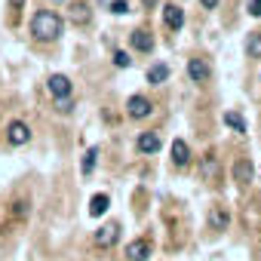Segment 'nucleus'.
<instances>
[{"label":"nucleus","mask_w":261,"mask_h":261,"mask_svg":"<svg viewBox=\"0 0 261 261\" xmlns=\"http://www.w3.org/2000/svg\"><path fill=\"white\" fill-rule=\"evenodd\" d=\"M95 160H98V148H89V151L83 154V163H80V172H83V175H89V172L95 169Z\"/></svg>","instance_id":"aec40b11"},{"label":"nucleus","mask_w":261,"mask_h":261,"mask_svg":"<svg viewBox=\"0 0 261 261\" xmlns=\"http://www.w3.org/2000/svg\"><path fill=\"white\" fill-rule=\"evenodd\" d=\"M224 126H230L237 136H246V120H243L237 111H227V114H224Z\"/></svg>","instance_id":"f3484780"},{"label":"nucleus","mask_w":261,"mask_h":261,"mask_svg":"<svg viewBox=\"0 0 261 261\" xmlns=\"http://www.w3.org/2000/svg\"><path fill=\"white\" fill-rule=\"evenodd\" d=\"M46 89H49V95H53V98H68V95L74 92L71 77H65V74H53V77L46 80Z\"/></svg>","instance_id":"0eeeda50"},{"label":"nucleus","mask_w":261,"mask_h":261,"mask_svg":"<svg viewBox=\"0 0 261 261\" xmlns=\"http://www.w3.org/2000/svg\"><path fill=\"white\" fill-rule=\"evenodd\" d=\"M89 19H92V13H89V7L86 4H71V22L74 25H89Z\"/></svg>","instance_id":"2eb2a0df"},{"label":"nucleus","mask_w":261,"mask_h":261,"mask_svg":"<svg viewBox=\"0 0 261 261\" xmlns=\"http://www.w3.org/2000/svg\"><path fill=\"white\" fill-rule=\"evenodd\" d=\"M169 154H172V166H188L191 163V148H188V142L185 139H175L172 142V148H169Z\"/></svg>","instance_id":"9b49d317"},{"label":"nucleus","mask_w":261,"mask_h":261,"mask_svg":"<svg viewBox=\"0 0 261 261\" xmlns=\"http://www.w3.org/2000/svg\"><path fill=\"white\" fill-rule=\"evenodd\" d=\"M56 108H59V114H71L74 111V98L68 95V98H56Z\"/></svg>","instance_id":"4be33fe9"},{"label":"nucleus","mask_w":261,"mask_h":261,"mask_svg":"<svg viewBox=\"0 0 261 261\" xmlns=\"http://www.w3.org/2000/svg\"><path fill=\"white\" fill-rule=\"evenodd\" d=\"M151 111H154V105H151L148 95H129V101H126V114L133 117V120H145V117H151Z\"/></svg>","instance_id":"39448f33"},{"label":"nucleus","mask_w":261,"mask_h":261,"mask_svg":"<svg viewBox=\"0 0 261 261\" xmlns=\"http://www.w3.org/2000/svg\"><path fill=\"white\" fill-rule=\"evenodd\" d=\"M129 40H133V46H136L139 53H151V49H154V37H151V31H145V28H136L133 34H129Z\"/></svg>","instance_id":"ddd939ff"},{"label":"nucleus","mask_w":261,"mask_h":261,"mask_svg":"<svg viewBox=\"0 0 261 261\" xmlns=\"http://www.w3.org/2000/svg\"><path fill=\"white\" fill-rule=\"evenodd\" d=\"M166 80H169V65L157 62V65L148 68V83H151V86H160V83H166Z\"/></svg>","instance_id":"4468645a"},{"label":"nucleus","mask_w":261,"mask_h":261,"mask_svg":"<svg viewBox=\"0 0 261 261\" xmlns=\"http://www.w3.org/2000/svg\"><path fill=\"white\" fill-rule=\"evenodd\" d=\"M10 7H13V10H22V7H25V0H10Z\"/></svg>","instance_id":"a878e982"},{"label":"nucleus","mask_w":261,"mask_h":261,"mask_svg":"<svg viewBox=\"0 0 261 261\" xmlns=\"http://www.w3.org/2000/svg\"><path fill=\"white\" fill-rule=\"evenodd\" d=\"M117 237H120V224H101L98 230H95V246H101V249H111L114 243H117Z\"/></svg>","instance_id":"1a4fd4ad"},{"label":"nucleus","mask_w":261,"mask_h":261,"mask_svg":"<svg viewBox=\"0 0 261 261\" xmlns=\"http://www.w3.org/2000/svg\"><path fill=\"white\" fill-rule=\"evenodd\" d=\"M252 175H255L252 160H249V157H240V160L233 163V181H237V185H249V181H252Z\"/></svg>","instance_id":"f8f14e48"},{"label":"nucleus","mask_w":261,"mask_h":261,"mask_svg":"<svg viewBox=\"0 0 261 261\" xmlns=\"http://www.w3.org/2000/svg\"><path fill=\"white\" fill-rule=\"evenodd\" d=\"M200 7H203V10H215V7H218V0H200Z\"/></svg>","instance_id":"393cba45"},{"label":"nucleus","mask_w":261,"mask_h":261,"mask_svg":"<svg viewBox=\"0 0 261 261\" xmlns=\"http://www.w3.org/2000/svg\"><path fill=\"white\" fill-rule=\"evenodd\" d=\"M7 142H10L13 148L28 145V142H31V126H28L25 120H10V126H7Z\"/></svg>","instance_id":"7ed1b4c3"},{"label":"nucleus","mask_w":261,"mask_h":261,"mask_svg":"<svg viewBox=\"0 0 261 261\" xmlns=\"http://www.w3.org/2000/svg\"><path fill=\"white\" fill-rule=\"evenodd\" d=\"M111 13L114 16H126L129 13V4H126V0H111Z\"/></svg>","instance_id":"5701e85b"},{"label":"nucleus","mask_w":261,"mask_h":261,"mask_svg":"<svg viewBox=\"0 0 261 261\" xmlns=\"http://www.w3.org/2000/svg\"><path fill=\"white\" fill-rule=\"evenodd\" d=\"M188 77H191V83H197V86L209 83V77H212V68H209V62H206L203 56H194V59H188Z\"/></svg>","instance_id":"20e7f679"},{"label":"nucleus","mask_w":261,"mask_h":261,"mask_svg":"<svg viewBox=\"0 0 261 261\" xmlns=\"http://www.w3.org/2000/svg\"><path fill=\"white\" fill-rule=\"evenodd\" d=\"M246 53H249V59H261V31H252V34H249Z\"/></svg>","instance_id":"6ab92c4d"},{"label":"nucleus","mask_w":261,"mask_h":261,"mask_svg":"<svg viewBox=\"0 0 261 261\" xmlns=\"http://www.w3.org/2000/svg\"><path fill=\"white\" fill-rule=\"evenodd\" d=\"M108 206H111V197H108V194H95V197L89 200V215L98 218L101 212H108Z\"/></svg>","instance_id":"dca6fc26"},{"label":"nucleus","mask_w":261,"mask_h":261,"mask_svg":"<svg viewBox=\"0 0 261 261\" xmlns=\"http://www.w3.org/2000/svg\"><path fill=\"white\" fill-rule=\"evenodd\" d=\"M163 22H166L169 31H181V25H185V10L175 7V4H166V7H163Z\"/></svg>","instance_id":"9d476101"},{"label":"nucleus","mask_w":261,"mask_h":261,"mask_svg":"<svg viewBox=\"0 0 261 261\" xmlns=\"http://www.w3.org/2000/svg\"><path fill=\"white\" fill-rule=\"evenodd\" d=\"M31 34L34 40L40 43H49V40H59L65 34V19L53 10H37L34 19H31Z\"/></svg>","instance_id":"f257e3e1"},{"label":"nucleus","mask_w":261,"mask_h":261,"mask_svg":"<svg viewBox=\"0 0 261 261\" xmlns=\"http://www.w3.org/2000/svg\"><path fill=\"white\" fill-rule=\"evenodd\" d=\"M148 258H151V243L145 237L126 243V261H148Z\"/></svg>","instance_id":"6e6552de"},{"label":"nucleus","mask_w":261,"mask_h":261,"mask_svg":"<svg viewBox=\"0 0 261 261\" xmlns=\"http://www.w3.org/2000/svg\"><path fill=\"white\" fill-rule=\"evenodd\" d=\"M114 65H117V68H129V65H133V59H129L126 49H117V53H114Z\"/></svg>","instance_id":"412c9836"},{"label":"nucleus","mask_w":261,"mask_h":261,"mask_svg":"<svg viewBox=\"0 0 261 261\" xmlns=\"http://www.w3.org/2000/svg\"><path fill=\"white\" fill-rule=\"evenodd\" d=\"M160 148H163V136H160V133H142V136L136 139V151L145 154V157L157 154Z\"/></svg>","instance_id":"423d86ee"},{"label":"nucleus","mask_w":261,"mask_h":261,"mask_svg":"<svg viewBox=\"0 0 261 261\" xmlns=\"http://www.w3.org/2000/svg\"><path fill=\"white\" fill-rule=\"evenodd\" d=\"M206 224H209V230H215V233L227 230V227H230V212H227V206L212 203L209 212H206Z\"/></svg>","instance_id":"f03ea898"},{"label":"nucleus","mask_w":261,"mask_h":261,"mask_svg":"<svg viewBox=\"0 0 261 261\" xmlns=\"http://www.w3.org/2000/svg\"><path fill=\"white\" fill-rule=\"evenodd\" d=\"M215 172H218V160H215V154H206V157H203V166H200V175H203L206 181H212Z\"/></svg>","instance_id":"a211bd4d"},{"label":"nucleus","mask_w":261,"mask_h":261,"mask_svg":"<svg viewBox=\"0 0 261 261\" xmlns=\"http://www.w3.org/2000/svg\"><path fill=\"white\" fill-rule=\"evenodd\" d=\"M249 16H261V0H249Z\"/></svg>","instance_id":"b1692460"}]
</instances>
